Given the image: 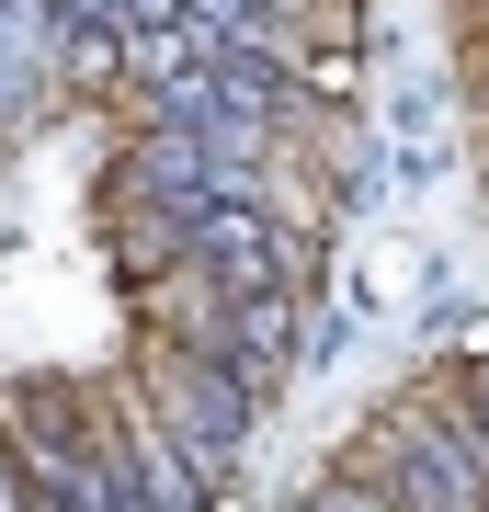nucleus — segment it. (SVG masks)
<instances>
[{
	"label": "nucleus",
	"mask_w": 489,
	"mask_h": 512,
	"mask_svg": "<svg viewBox=\"0 0 489 512\" xmlns=\"http://www.w3.org/2000/svg\"><path fill=\"white\" fill-rule=\"evenodd\" d=\"M342 467H353L387 512H489V444H478L467 421L433 399V376L364 421Z\"/></svg>",
	"instance_id": "1"
},
{
	"label": "nucleus",
	"mask_w": 489,
	"mask_h": 512,
	"mask_svg": "<svg viewBox=\"0 0 489 512\" xmlns=\"http://www.w3.org/2000/svg\"><path fill=\"white\" fill-rule=\"evenodd\" d=\"M137 399L171 421L182 444H194V467L228 490V467H239V444H251V421H262V387L228 365V353H205V342H171V330H148L137 342Z\"/></svg>",
	"instance_id": "2"
},
{
	"label": "nucleus",
	"mask_w": 489,
	"mask_h": 512,
	"mask_svg": "<svg viewBox=\"0 0 489 512\" xmlns=\"http://www.w3.org/2000/svg\"><path fill=\"white\" fill-rule=\"evenodd\" d=\"M103 421H114V444H126L137 512H205V490H217V478H205V467H194V444H182L171 421L137 399V376H114V387H103Z\"/></svg>",
	"instance_id": "3"
},
{
	"label": "nucleus",
	"mask_w": 489,
	"mask_h": 512,
	"mask_svg": "<svg viewBox=\"0 0 489 512\" xmlns=\"http://www.w3.org/2000/svg\"><path fill=\"white\" fill-rule=\"evenodd\" d=\"M182 262H205L228 296H262V285H296V251L273 239L251 205H228V194H205V205H182Z\"/></svg>",
	"instance_id": "4"
},
{
	"label": "nucleus",
	"mask_w": 489,
	"mask_h": 512,
	"mask_svg": "<svg viewBox=\"0 0 489 512\" xmlns=\"http://www.w3.org/2000/svg\"><path fill=\"white\" fill-rule=\"evenodd\" d=\"M285 512H387V501H376V490H364V478L342 467V478H319V490H296Z\"/></svg>",
	"instance_id": "5"
},
{
	"label": "nucleus",
	"mask_w": 489,
	"mask_h": 512,
	"mask_svg": "<svg viewBox=\"0 0 489 512\" xmlns=\"http://www.w3.org/2000/svg\"><path fill=\"white\" fill-rule=\"evenodd\" d=\"M35 501V478H23V456H12V433H0V512H23Z\"/></svg>",
	"instance_id": "6"
},
{
	"label": "nucleus",
	"mask_w": 489,
	"mask_h": 512,
	"mask_svg": "<svg viewBox=\"0 0 489 512\" xmlns=\"http://www.w3.org/2000/svg\"><path fill=\"white\" fill-rule=\"evenodd\" d=\"M478 103H489V35H478Z\"/></svg>",
	"instance_id": "7"
},
{
	"label": "nucleus",
	"mask_w": 489,
	"mask_h": 512,
	"mask_svg": "<svg viewBox=\"0 0 489 512\" xmlns=\"http://www.w3.org/2000/svg\"><path fill=\"white\" fill-rule=\"evenodd\" d=\"M467 12H478V35H489V0H467Z\"/></svg>",
	"instance_id": "8"
}]
</instances>
